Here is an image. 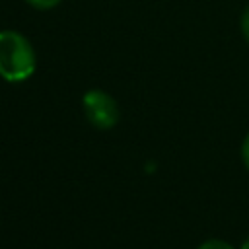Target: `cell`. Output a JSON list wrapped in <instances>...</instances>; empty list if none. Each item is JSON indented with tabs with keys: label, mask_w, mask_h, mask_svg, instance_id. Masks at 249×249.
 Masks as SVG:
<instances>
[{
	"label": "cell",
	"mask_w": 249,
	"mask_h": 249,
	"mask_svg": "<svg viewBox=\"0 0 249 249\" xmlns=\"http://www.w3.org/2000/svg\"><path fill=\"white\" fill-rule=\"evenodd\" d=\"M241 160H243V163H245V167L249 171V134L245 136V140L241 144Z\"/></svg>",
	"instance_id": "obj_6"
},
{
	"label": "cell",
	"mask_w": 249,
	"mask_h": 249,
	"mask_svg": "<svg viewBox=\"0 0 249 249\" xmlns=\"http://www.w3.org/2000/svg\"><path fill=\"white\" fill-rule=\"evenodd\" d=\"M82 105H84L86 119L95 128L107 130V128H113L117 124V121H119L117 101L103 89H89L84 95Z\"/></svg>",
	"instance_id": "obj_2"
},
{
	"label": "cell",
	"mask_w": 249,
	"mask_h": 249,
	"mask_svg": "<svg viewBox=\"0 0 249 249\" xmlns=\"http://www.w3.org/2000/svg\"><path fill=\"white\" fill-rule=\"evenodd\" d=\"M241 249H249V237L243 241V245H241Z\"/></svg>",
	"instance_id": "obj_7"
},
{
	"label": "cell",
	"mask_w": 249,
	"mask_h": 249,
	"mask_svg": "<svg viewBox=\"0 0 249 249\" xmlns=\"http://www.w3.org/2000/svg\"><path fill=\"white\" fill-rule=\"evenodd\" d=\"M241 33H243V37H245V41L249 43V6L243 10V14H241Z\"/></svg>",
	"instance_id": "obj_5"
},
{
	"label": "cell",
	"mask_w": 249,
	"mask_h": 249,
	"mask_svg": "<svg viewBox=\"0 0 249 249\" xmlns=\"http://www.w3.org/2000/svg\"><path fill=\"white\" fill-rule=\"evenodd\" d=\"M27 4H31L33 8H39V10H49V8H54L58 6L62 0H25Z\"/></svg>",
	"instance_id": "obj_4"
},
{
	"label": "cell",
	"mask_w": 249,
	"mask_h": 249,
	"mask_svg": "<svg viewBox=\"0 0 249 249\" xmlns=\"http://www.w3.org/2000/svg\"><path fill=\"white\" fill-rule=\"evenodd\" d=\"M35 51L18 31H0V76L6 82H23L35 72Z\"/></svg>",
	"instance_id": "obj_1"
},
{
	"label": "cell",
	"mask_w": 249,
	"mask_h": 249,
	"mask_svg": "<svg viewBox=\"0 0 249 249\" xmlns=\"http://www.w3.org/2000/svg\"><path fill=\"white\" fill-rule=\"evenodd\" d=\"M198 249H233V247L224 239H206L204 243L198 245Z\"/></svg>",
	"instance_id": "obj_3"
}]
</instances>
